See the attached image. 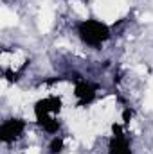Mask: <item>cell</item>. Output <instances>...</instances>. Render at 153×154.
<instances>
[{"mask_svg": "<svg viewBox=\"0 0 153 154\" xmlns=\"http://www.w3.org/2000/svg\"><path fill=\"white\" fill-rule=\"evenodd\" d=\"M108 154H133V149L130 145V140L126 138V133L119 124L112 127V138L108 143Z\"/></svg>", "mask_w": 153, "mask_h": 154, "instance_id": "cell-4", "label": "cell"}, {"mask_svg": "<svg viewBox=\"0 0 153 154\" xmlns=\"http://www.w3.org/2000/svg\"><path fill=\"white\" fill-rule=\"evenodd\" d=\"M25 129H27V122L24 118H15V116L7 118L0 125V142L5 143V145L15 143L18 138H22Z\"/></svg>", "mask_w": 153, "mask_h": 154, "instance_id": "cell-3", "label": "cell"}, {"mask_svg": "<svg viewBox=\"0 0 153 154\" xmlns=\"http://www.w3.org/2000/svg\"><path fill=\"white\" fill-rule=\"evenodd\" d=\"M76 32L77 38L81 39L83 45L92 47V48H99L103 47L108 39H110V27L96 18H86V20H79L76 23Z\"/></svg>", "mask_w": 153, "mask_h": 154, "instance_id": "cell-1", "label": "cell"}, {"mask_svg": "<svg viewBox=\"0 0 153 154\" xmlns=\"http://www.w3.org/2000/svg\"><path fill=\"white\" fill-rule=\"evenodd\" d=\"M97 95V84L86 81V79H79L74 86V97H76L79 106H88L94 102Z\"/></svg>", "mask_w": 153, "mask_h": 154, "instance_id": "cell-5", "label": "cell"}, {"mask_svg": "<svg viewBox=\"0 0 153 154\" xmlns=\"http://www.w3.org/2000/svg\"><path fill=\"white\" fill-rule=\"evenodd\" d=\"M63 149H65V140L56 134V136L50 140V143H49V154H61Z\"/></svg>", "mask_w": 153, "mask_h": 154, "instance_id": "cell-6", "label": "cell"}, {"mask_svg": "<svg viewBox=\"0 0 153 154\" xmlns=\"http://www.w3.org/2000/svg\"><path fill=\"white\" fill-rule=\"evenodd\" d=\"M61 111V99L58 97H45L34 104V116L40 127L49 133V134H56L60 131V120L58 115Z\"/></svg>", "mask_w": 153, "mask_h": 154, "instance_id": "cell-2", "label": "cell"}]
</instances>
